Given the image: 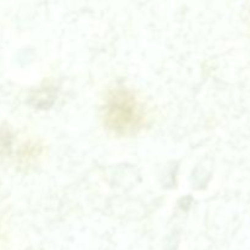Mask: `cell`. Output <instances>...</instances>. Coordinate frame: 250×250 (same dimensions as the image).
<instances>
[{"mask_svg":"<svg viewBox=\"0 0 250 250\" xmlns=\"http://www.w3.org/2000/svg\"><path fill=\"white\" fill-rule=\"evenodd\" d=\"M144 122L143 109L133 93L126 88H116L105 104V124L119 134L133 133Z\"/></svg>","mask_w":250,"mask_h":250,"instance_id":"6da1fadb","label":"cell"}]
</instances>
